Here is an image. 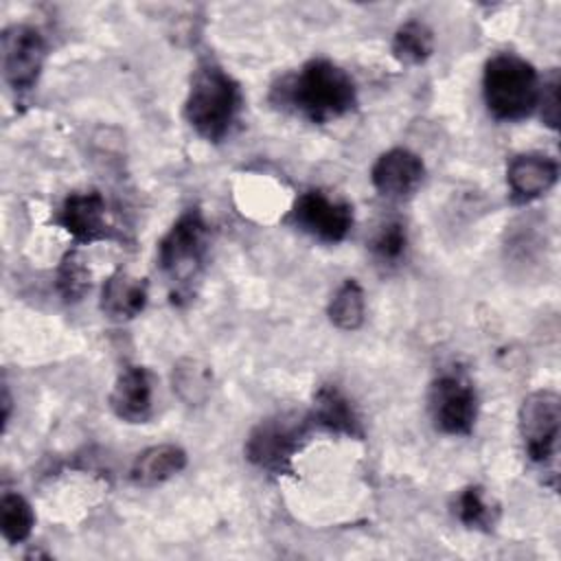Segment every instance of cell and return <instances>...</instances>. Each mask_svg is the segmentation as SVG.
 Masks as SVG:
<instances>
[{"label": "cell", "mask_w": 561, "mask_h": 561, "mask_svg": "<svg viewBox=\"0 0 561 561\" xmlns=\"http://www.w3.org/2000/svg\"><path fill=\"white\" fill-rule=\"evenodd\" d=\"M208 254V224L197 206L186 208L158 243V265L180 298L199 276Z\"/></svg>", "instance_id": "4"}, {"label": "cell", "mask_w": 561, "mask_h": 561, "mask_svg": "<svg viewBox=\"0 0 561 561\" xmlns=\"http://www.w3.org/2000/svg\"><path fill=\"white\" fill-rule=\"evenodd\" d=\"M541 81L535 66L513 53L493 55L484 64L482 96L495 121H522L537 110Z\"/></svg>", "instance_id": "3"}, {"label": "cell", "mask_w": 561, "mask_h": 561, "mask_svg": "<svg viewBox=\"0 0 561 561\" xmlns=\"http://www.w3.org/2000/svg\"><path fill=\"white\" fill-rule=\"evenodd\" d=\"M309 416H272L261 421L245 440L248 460L270 473H291V460L309 436Z\"/></svg>", "instance_id": "5"}, {"label": "cell", "mask_w": 561, "mask_h": 561, "mask_svg": "<svg viewBox=\"0 0 561 561\" xmlns=\"http://www.w3.org/2000/svg\"><path fill=\"white\" fill-rule=\"evenodd\" d=\"M55 224L77 243L114 239V226L107 221V204L99 191L70 193L57 208Z\"/></svg>", "instance_id": "10"}, {"label": "cell", "mask_w": 561, "mask_h": 561, "mask_svg": "<svg viewBox=\"0 0 561 561\" xmlns=\"http://www.w3.org/2000/svg\"><path fill=\"white\" fill-rule=\"evenodd\" d=\"M434 50V33L421 20L403 22L392 37V55L397 61L416 66L430 59Z\"/></svg>", "instance_id": "17"}, {"label": "cell", "mask_w": 561, "mask_h": 561, "mask_svg": "<svg viewBox=\"0 0 561 561\" xmlns=\"http://www.w3.org/2000/svg\"><path fill=\"white\" fill-rule=\"evenodd\" d=\"M57 289L66 302H77L90 289V270L79 250H68L57 267Z\"/></svg>", "instance_id": "22"}, {"label": "cell", "mask_w": 561, "mask_h": 561, "mask_svg": "<svg viewBox=\"0 0 561 561\" xmlns=\"http://www.w3.org/2000/svg\"><path fill=\"white\" fill-rule=\"evenodd\" d=\"M243 94L239 83L217 61L204 59L191 77L184 118L208 142H221L239 121Z\"/></svg>", "instance_id": "2"}, {"label": "cell", "mask_w": 561, "mask_h": 561, "mask_svg": "<svg viewBox=\"0 0 561 561\" xmlns=\"http://www.w3.org/2000/svg\"><path fill=\"white\" fill-rule=\"evenodd\" d=\"M186 467V451L180 445L162 443L140 451L129 469V480L138 486H156L178 476Z\"/></svg>", "instance_id": "16"}, {"label": "cell", "mask_w": 561, "mask_h": 561, "mask_svg": "<svg viewBox=\"0 0 561 561\" xmlns=\"http://www.w3.org/2000/svg\"><path fill=\"white\" fill-rule=\"evenodd\" d=\"M46 59L42 33L28 24H11L2 31V75L15 94L35 88Z\"/></svg>", "instance_id": "9"}, {"label": "cell", "mask_w": 561, "mask_h": 561, "mask_svg": "<svg viewBox=\"0 0 561 561\" xmlns=\"http://www.w3.org/2000/svg\"><path fill=\"white\" fill-rule=\"evenodd\" d=\"M561 427V401L554 390L530 392L519 408V434L533 462L546 465L557 451Z\"/></svg>", "instance_id": "8"}, {"label": "cell", "mask_w": 561, "mask_h": 561, "mask_svg": "<svg viewBox=\"0 0 561 561\" xmlns=\"http://www.w3.org/2000/svg\"><path fill=\"white\" fill-rule=\"evenodd\" d=\"M9 416H11V397H9V390L4 386L2 388V423H4V427L9 423Z\"/></svg>", "instance_id": "25"}, {"label": "cell", "mask_w": 561, "mask_h": 561, "mask_svg": "<svg viewBox=\"0 0 561 561\" xmlns=\"http://www.w3.org/2000/svg\"><path fill=\"white\" fill-rule=\"evenodd\" d=\"M173 390L188 405L202 403L210 390L208 366L199 364L197 359L178 362V366H173Z\"/></svg>", "instance_id": "20"}, {"label": "cell", "mask_w": 561, "mask_h": 561, "mask_svg": "<svg viewBox=\"0 0 561 561\" xmlns=\"http://www.w3.org/2000/svg\"><path fill=\"white\" fill-rule=\"evenodd\" d=\"M408 250V230L401 221H386L370 241L373 256L383 265H397Z\"/></svg>", "instance_id": "23"}, {"label": "cell", "mask_w": 561, "mask_h": 561, "mask_svg": "<svg viewBox=\"0 0 561 561\" xmlns=\"http://www.w3.org/2000/svg\"><path fill=\"white\" fill-rule=\"evenodd\" d=\"M272 103L309 123L324 125L355 110L357 88L344 68L318 57L302 64L298 72L283 77L272 88Z\"/></svg>", "instance_id": "1"}, {"label": "cell", "mask_w": 561, "mask_h": 561, "mask_svg": "<svg viewBox=\"0 0 561 561\" xmlns=\"http://www.w3.org/2000/svg\"><path fill=\"white\" fill-rule=\"evenodd\" d=\"M311 425L322 427L333 434H344L351 438H362L364 427L357 416V410L348 397L333 383H324L313 394V410L307 414Z\"/></svg>", "instance_id": "14"}, {"label": "cell", "mask_w": 561, "mask_h": 561, "mask_svg": "<svg viewBox=\"0 0 561 561\" xmlns=\"http://www.w3.org/2000/svg\"><path fill=\"white\" fill-rule=\"evenodd\" d=\"M427 405L436 430L449 436H469L478 419V394L462 373L438 375L427 394Z\"/></svg>", "instance_id": "6"}, {"label": "cell", "mask_w": 561, "mask_h": 561, "mask_svg": "<svg viewBox=\"0 0 561 561\" xmlns=\"http://www.w3.org/2000/svg\"><path fill=\"white\" fill-rule=\"evenodd\" d=\"M289 217L298 230L322 243H340L353 228V206L320 188L300 193Z\"/></svg>", "instance_id": "7"}, {"label": "cell", "mask_w": 561, "mask_h": 561, "mask_svg": "<svg viewBox=\"0 0 561 561\" xmlns=\"http://www.w3.org/2000/svg\"><path fill=\"white\" fill-rule=\"evenodd\" d=\"M329 320L342 331H355L364 322L366 300L364 289L355 278H346L329 302Z\"/></svg>", "instance_id": "18"}, {"label": "cell", "mask_w": 561, "mask_h": 561, "mask_svg": "<svg viewBox=\"0 0 561 561\" xmlns=\"http://www.w3.org/2000/svg\"><path fill=\"white\" fill-rule=\"evenodd\" d=\"M147 305V280L116 270L101 289V311L116 322L136 318Z\"/></svg>", "instance_id": "15"}, {"label": "cell", "mask_w": 561, "mask_h": 561, "mask_svg": "<svg viewBox=\"0 0 561 561\" xmlns=\"http://www.w3.org/2000/svg\"><path fill=\"white\" fill-rule=\"evenodd\" d=\"M456 515L467 528L473 530H491L495 522V508L486 500L484 489L478 484H471L458 493Z\"/></svg>", "instance_id": "21"}, {"label": "cell", "mask_w": 561, "mask_h": 561, "mask_svg": "<svg viewBox=\"0 0 561 561\" xmlns=\"http://www.w3.org/2000/svg\"><path fill=\"white\" fill-rule=\"evenodd\" d=\"M112 412L125 423H145L153 412V381L145 366H125L110 392Z\"/></svg>", "instance_id": "12"}, {"label": "cell", "mask_w": 561, "mask_h": 561, "mask_svg": "<svg viewBox=\"0 0 561 561\" xmlns=\"http://www.w3.org/2000/svg\"><path fill=\"white\" fill-rule=\"evenodd\" d=\"M425 178L423 160L403 147H394L383 151L373 169H370V182L375 191L388 199H405L421 186Z\"/></svg>", "instance_id": "11"}, {"label": "cell", "mask_w": 561, "mask_h": 561, "mask_svg": "<svg viewBox=\"0 0 561 561\" xmlns=\"http://www.w3.org/2000/svg\"><path fill=\"white\" fill-rule=\"evenodd\" d=\"M35 526V513L20 493H2L0 497V530L9 543H22L28 539Z\"/></svg>", "instance_id": "19"}, {"label": "cell", "mask_w": 561, "mask_h": 561, "mask_svg": "<svg viewBox=\"0 0 561 561\" xmlns=\"http://www.w3.org/2000/svg\"><path fill=\"white\" fill-rule=\"evenodd\" d=\"M537 107L541 112L543 125H548L550 129H557V125H559V75H557V70H552L550 77L543 79Z\"/></svg>", "instance_id": "24"}, {"label": "cell", "mask_w": 561, "mask_h": 561, "mask_svg": "<svg viewBox=\"0 0 561 561\" xmlns=\"http://www.w3.org/2000/svg\"><path fill=\"white\" fill-rule=\"evenodd\" d=\"M559 178V167L543 153H519L506 167V184L515 202H533L546 195Z\"/></svg>", "instance_id": "13"}]
</instances>
